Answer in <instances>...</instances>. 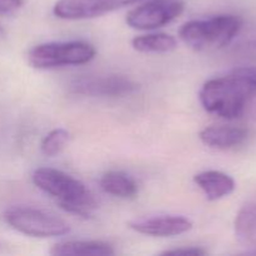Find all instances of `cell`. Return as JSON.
Returning a JSON list of instances; mask_svg holds the SVG:
<instances>
[{"label":"cell","instance_id":"6","mask_svg":"<svg viewBox=\"0 0 256 256\" xmlns=\"http://www.w3.org/2000/svg\"><path fill=\"white\" fill-rule=\"evenodd\" d=\"M184 9L182 0H149L130 10L125 22L135 30H155L179 18Z\"/></svg>","mask_w":256,"mask_h":256},{"label":"cell","instance_id":"10","mask_svg":"<svg viewBox=\"0 0 256 256\" xmlns=\"http://www.w3.org/2000/svg\"><path fill=\"white\" fill-rule=\"evenodd\" d=\"M194 182L209 202H218L229 196L236 188L234 178L219 170H205L194 176Z\"/></svg>","mask_w":256,"mask_h":256},{"label":"cell","instance_id":"2","mask_svg":"<svg viewBox=\"0 0 256 256\" xmlns=\"http://www.w3.org/2000/svg\"><path fill=\"white\" fill-rule=\"evenodd\" d=\"M32 180L38 189L52 198L62 210L70 214L89 218L98 208L94 195L84 182L62 170L38 168L32 172Z\"/></svg>","mask_w":256,"mask_h":256},{"label":"cell","instance_id":"17","mask_svg":"<svg viewBox=\"0 0 256 256\" xmlns=\"http://www.w3.org/2000/svg\"><path fill=\"white\" fill-rule=\"evenodd\" d=\"M160 255H184V256H202L206 255V250H204L202 248L198 246H182V248H176V249H170L165 250V252H160Z\"/></svg>","mask_w":256,"mask_h":256},{"label":"cell","instance_id":"3","mask_svg":"<svg viewBox=\"0 0 256 256\" xmlns=\"http://www.w3.org/2000/svg\"><path fill=\"white\" fill-rule=\"evenodd\" d=\"M242 19L232 14H218L184 22L179 38L195 52H210L228 46L242 29Z\"/></svg>","mask_w":256,"mask_h":256},{"label":"cell","instance_id":"16","mask_svg":"<svg viewBox=\"0 0 256 256\" xmlns=\"http://www.w3.org/2000/svg\"><path fill=\"white\" fill-rule=\"evenodd\" d=\"M70 142V132L64 128H56L48 132L42 140L40 150L45 156H58Z\"/></svg>","mask_w":256,"mask_h":256},{"label":"cell","instance_id":"1","mask_svg":"<svg viewBox=\"0 0 256 256\" xmlns=\"http://www.w3.org/2000/svg\"><path fill=\"white\" fill-rule=\"evenodd\" d=\"M256 95V66H239L204 82L200 104L210 114L232 120L242 116Z\"/></svg>","mask_w":256,"mask_h":256},{"label":"cell","instance_id":"11","mask_svg":"<svg viewBox=\"0 0 256 256\" xmlns=\"http://www.w3.org/2000/svg\"><path fill=\"white\" fill-rule=\"evenodd\" d=\"M246 129L230 125H220V126H208L200 132L199 138L202 142L212 149L226 150L242 144L248 139Z\"/></svg>","mask_w":256,"mask_h":256},{"label":"cell","instance_id":"9","mask_svg":"<svg viewBox=\"0 0 256 256\" xmlns=\"http://www.w3.org/2000/svg\"><path fill=\"white\" fill-rule=\"evenodd\" d=\"M128 226L135 232L152 238H172L192 229V222L182 215H155L130 220Z\"/></svg>","mask_w":256,"mask_h":256},{"label":"cell","instance_id":"4","mask_svg":"<svg viewBox=\"0 0 256 256\" xmlns=\"http://www.w3.org/2000/svg\"><path fill=\"white\" fill-rule=\"evenodd\" d=\"M96 55L94 45L82 40L49 42L38 44L28 52L30 66L40 70L78 66L92 62Z\"/></svg>","mask_w":256,"mask_h":256},{"label":"cell","instance_id":"13","mask_svg":"<svg viewBox=\"0 0 256 256\" xmlns=\"http://www.w3.org/2000/svg\"><path fill=\"white\" fill-rule=\"evenodd\" d=\"M100 186L106 194L119 199H132L138 194V184L126 172H105L100 179Z\"/></svg>","mask_w":256,"mask_h":256},{"label":"cell","instance_id":"18","mask_svg":"<svg viewBox=\"0 0 256 256\" xmlns=\"http://www.w3.org/2000/svg\"><path fill=\"white\" fill-rule=\"evenodd\" d=\"M25 0H0V15H12L22 9Z\"/></svg>","mask_w":256,"mask_h":256},{"label":"cell","instance_id":"15","mask_svg":"<svg viewBox=\"0 0 256 256\" xmlns=\"http://www.w3.org/2000/svg\"><path fill=\"white\" fill-rule=\"evenodd\" d=\"M132 49L145 54H166L178 48V40L166 32L138 35L132 40Z\"/></svg>","mask_w":256,"mask_h":256},{"label":"cell","instance_id":"7","mask_svg":"<svg viewBox=\"0 0 256 256\" xmlns=\"http://www.w3.org/2000/svg\"><path fill=\"white\" fill-rule=\"evenodd\" d=\"M72 92L92 98H122L139 90V84L124 75H89L70 84Z\"/></svg>","mask_w":256,"mask_h":256},{"label":"cell","instance_id":"19","mask_svg":"<svg viewBox=\"0 0 256 256\" xmlns=\"http://www.w3.org/2000/svg\"><path fill=\"white\" fill-rule=\"evenodd\" d=\"M5 36V32H4V29H2V26H0V39H2V38Z\"/></svg>","mask_w":256,"mask_h":256},{"label":"cell","instance_id":"14","mask_svg":"<svg viewBox=\"0 0 256 256\" xmlns=\"http://www.w3.org/2000/svg\"><path fill=\"white\" fill-rule=\"evenodd\" d=\"M234 230L240 244L256 249V202L242 206L235 218Z\"/></svg>","mask_w":256,"mask_h":256},{"label":"cell","instance_id":"12","mask_svg":"<svg viewBox=\"0 0 256 256\" xmlns=\"http://www.w3.org/2000/svg\"><path fill=\"white\" fill-rule=\"evenodd\" d=\"M50 254L54 256H110L115 254V250L108 242L98 240H66L56 242L50 249Z\"/></svg>","mask_w":256,"mask_h":256},{"label":"cell","instance_id":"8","mask_svg":"<svg viewBox=\"0 0 256 256\" xmlns=\"http://www.w3.org/2000/svg\"><path fill=\"white\" fill-rule=\"evenodd\" d=\"M142 0H58L52 8L62 20H86L122 9Z\"/></svg>","mask_w":256,"mask_h":256},{"label":"cell","instance_id":"5","mask_svg":"<svg viewBox=\"0 0 256 256\" xmlns=\"http://www.w3.org/2000/svg\"><path fill=\"white\" fill-rule=\"evenodd\" d=\"M4 220L10 228L30 238L64 236L70 232V225L54 212L26 205H16L5 210Z\"/></svg>","mask_w":256,"mask_h":256}]
</instances>
